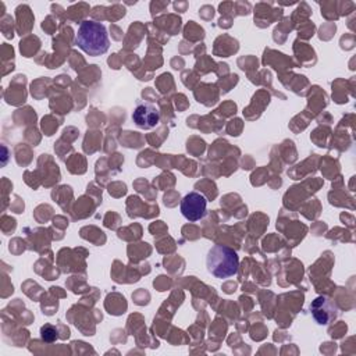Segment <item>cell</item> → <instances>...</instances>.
<instances>
[{
	"mask_svg": "<svg viewBox=\"0 0 356 356\" xmlns=\"http://www.w3.org/2000/svg\"><path fill=\"white\" fill-rule=\"evenodd\" d=\"M160 120V113L157 107L152 103L142 102L138 103L135 110L132 111V121L135 122L136 127L142 129H152L157 125Z\"/></svg>",
	"mask_w": 356,
	"mask_h": 356,
	"instance_id": "cell-5",
	"label": "cell"
},
{
	"mask_svg": "<svg viewBox=\"0 0 356 356\" xmlns=\"http://www.w3.org/2000/svg\"><path fill=\"white\" fill-rule=\"evenodd\" d=\"M40 334H42V338L44 339V341H47V342H51V341H54L56 339V330L51 327V325H44V327H42V330H40Z\"/></svg>",
	"mask_w": 356,
	"mask_h": 356,
	"instance_id": "cell-6",
	"label": "cell"
},
{
	"mask_svg": "<svg viewBox=\"0 0 356 356\" xmlns=\"http://www.w3.org/2000/svg\"><path fill=\"white\" fill-rule=\"evenodd\" d=\"M207 200L197 192H189L181 200V213L188 221H197L206 214Z\"/></svg>",
	"mask_w": 356,
	"mask_h": 356,
	"instance_id": "cell-4",
	"label": "cell"
},
{
	"mask_svg": "<svg viewBox=\"0 0 356 356\" xmlns=\"http://www.w3.org/2000/svg\"><path fill=\"white\" fill-rule=\"evenodd\" d=\"M75 46L92 57L104 54L110 46L106 26L90 19L82 21L75 35Z\"/></svg>",
	"mask_w": 356,
	"mask_h": 356,
	"instance_id": "cell-1",
	"label": "cell"
},
{
	"mask_svg": "<svg viewBox=\"0 0 356 356\" xmlns=\"http://www.w3.org/2000/svg\"><path fill=\"white\" fill-rule=\"evenodd\" d=\"M206 267L216 278L232 277L239 267L238 253L225 245H214L206 256Z\"/></svg>",
	"mask_w": 356,
	"mask_h": 356,
	"instance_id": "cell-2",
	"label": "cell"
},
{
	"mask_svg": "<svg viewBox=\"0 0 356 356\" xmlns=\"http://www.w3.org/2000/svg\"><path fill=\"white\" fill-rule=\"evenodd\" d=\"M309 309L313 318L320 325H328L338 316V306L328 296H317L314 300H312Z\"/></svg>",
	"mask_w": 356,
	"mask_h": 356,
	"instance_id": "cell-3",
	"label": "cell"
}]
</instances>
